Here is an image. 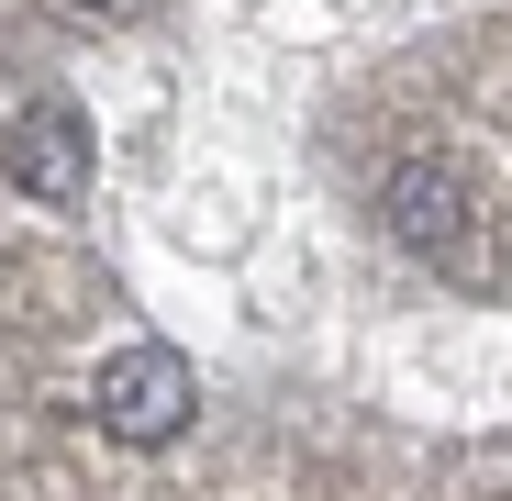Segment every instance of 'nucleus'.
<instances>
[{"label": "nucleus", "mask_w": 512, "mask_h": 501, "mask_svg": "<svg viewBox=\"0 0 512 501\" xmlns=\"http://www.w3.org/2000/svg\"><path fill=\"white\" fill-rule=\"evenodd\" d=\"M90 412H101V435H112V446H179V435H190V412H201V379H190L179 346H123V357L101 368Z\"/></svg>", "instance_id": "f257e3e1"}, {"label": "nucleus", "mask_w": 512, "mask_h": 501, "mask_svg": "<svg viewBox=\"0 0 512 501\" xmlns=\"http://www.w3.org/2000/svg\"><path fill=\"white\" fill-rule=\"evenodd\" d=\"M379 212H390V234L401 245H423L446 279H490V245H479V201H468V179L457 167H390L379 179Z\"/></svg>", "instance_id": "f03ea898"}, {"label": "nucleus", "mask_w": 512, "mask_h": 501, "mask_svg": "<svg viewBox=\"0 0 512 501\" xmlns=\"http://www.w3.org/2000/svg\"><path fill=\"white\" fill-rule=\"evenodd\" d=\"M0 167L23 179V201L67 212L78 190H90V123H78L67 101H34V112H12V134H0Z\"/></svg>", "instance_id": "7ed1b4c3"}]
</instances>
